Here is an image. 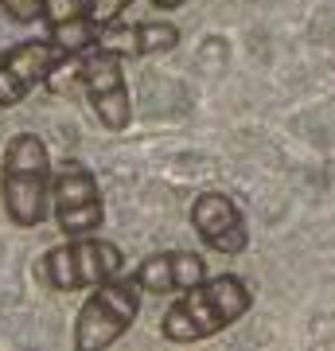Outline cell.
Returning a JSON list of instances; mask_svg holds the SVG:
<instances>
[{
  "label": "cell",
  "mask_w": 335,
  "mask_h": 351,
  "mask_svg": "<svg viewBox=\"0 0 335 351\" xmlns=\"http://www.w3.org/2000/svg\"><path fill=\"white\" fill-rule=\"evenodd\" d=\"M249 308H253V289L238 274H219L179 293V301L160 320V336L168 343H199L242 320Z\"/></svg>",
  "instance_id": "cell-1"
},
{
  "label": "cell",
  "mask_w": 335,
  "mask_h": 351,
  "mask_svg": "<svg viewBox=\"0 0 335 351\" xmlns=\"http://www.w3.org/2000/svg\"><path fill=\"white\" fill-rule=\"evenodd\" d=\"M0 203L8 223L36 230L51 215V156L36 133H16L0 160Z\"/></svg>",
  "instance_id": "cell-2"
},
{
  "label": "cell",
  "mask_w": 335,
  "mask_h": 351,
  "mask_svg": "<svg viewBox=\"0 0 335 351\" xmlns=\"http://www.w3.org/2000/svg\"><path fill=\"white\" fill-rule=\"evenodd\" d=\"M36 281L51 293H78V289H98L106 281L125 274V254L117 242L98 234H78L62 246H51L36 262Z\"/></svg>",
  "instance_id": "cell-3"
},
{
  "label": "cell",
  "mask_w": 335,
  "mask_h": 351,
  "mask_svg": "<svg viewBox=\"0 0 335 351\" xmlns=\"http://www.w3.org/2000/svg\"><path fill=\"white\" fill-rule=\"evenodd\" d=\"M140 293L137 277H113L106 285H98L86 297V304L78 308L75 320V348L78 351H106L110 343L133 328L140 313Z\"/></svg>",
  "instance_id": "cell-4"
},
{
  "label": "cell",
  "mask_w": 335,
  "mask_h": 351,
  "mask_svg": "<svg viewBox=\"0 0 335 351\" xmlns=\"http://www.w3.org/2000/svg\"><path fill=\"white\" fill-rule=\"evenodd\" d=\"M51 215L66 239L98 234V226L106 223V199H101L98 180L75 156L51 168Z\"/></svg>",
  "instance_id": "cell-5"
},
{
  "label": "cell",
  "mask_w": 335,
  "mask_h": 351,
  "mask_svg": "<svg viewBox=\"0 0 335 351\" xmlns=\"http://www.w3.org/2000/svg\"><path fill=\"white\" fill-rule=\"evenodd\" d=\"M78 82L86 86L90 110L98 113L101 125L110 133H125L133 121V98H129V82H125V51L110 47V43L82 51Z\"/></svg>",
  "instance_id": "cell-6"
},
{
  "label": "cell",
  "mask_w": 335,
  "mask_h": 351,
  "mask_svg": "<svg viewBox=\"0 0 335 351\" xmlns=\"http://www.w3.org/2000/svg\"><path fill=\"white\" fill-rule=\"evenodd\" d=\"M66 59V51L55 47L51 39H27L16 43L12 51L0 55V110H12L47 82V75Z\"/></svg>",
  "instance_id": "cell-7"
},
{
  "label": "cell",
  "mask_w": 335,
  "mask_h": 351,
  "mask_svg": "<svg viewBox=\"0 0 335 351\" xmlns=\"http://www.w3.org/2000/svg\"><path fill=\"white\" fill-rule=\"evenodd\" d=\"M191 226L214 254H246L249 246L246 219L238 211V203L223 191H203L191 203Z\"/></svg>",
  "instance_id": "cell-8"
},
{
  "label": "cell",
  "mask_w": 335,
  "mask_h": 351,
  "mask_svg": "<svg viewBox=\"0 0 335 351\" xmlns=\"http://www.w3.org/2000/svg\"><path fill=\"white\" fill-rule=\"evenodd\" d=\"M137 285L145 293H187L195 289L199 281H207V262L199 254H187V250H164V254H152L137 265Z\"/></svg>",
  "instance_id": "cell-9"
},
{
  "label": "cell",
  "mask_w": 335,
  "mask_h": 351,
  "mask_svg": "<svg viewBox=\"0 0 335 351\" xmlns=\"http://www.w3.org/2000/svg\"><path fill=\"white\" fill-rule=\"evenodd\" d=\"M175 43H179V27L175 24H168V20H140V24L117 32V43H110V47L125 51V55L152 59V55L175 51Z\"/></svg>",
  "instance_id": "cell-10"
},
{
  "label": "cell",
  "mask_w": 335,
  "mask_h": 351,
  "mask_svg": "<svg viewBox=\"0 0 335 351\" xmlns=\"http://www.w3.org/2000/svg\"><path fill=\"white\" fill-rule=\"evenodd\" d=\"M101 36H106V27H101L90 12L71 16V20H62V24H51L47 27V39L55 43V47H62L66 55H78V51L98 47Z\"/></svg>",
  "instance_id": "cell-11"
},
{
  "label": "cell",
  "mask_w": 335,
  "mask_h": 351,
  "mask_svg": "<svg viewBox=\"0 0 335 351\" xmlns=\"http://www.w3.org/2000/svg\"><path fill=\"white\" fill-rule=\"evenodd\" d=\"M0 8L16 24H36V20H43V0H0Z\"/></svg>",
  "instance_id": "cell-12"
},
{
  "label": "cell",
  "mask_w": 335,
  "mask_h": 351,
  "mask_svg": "<svg viewBox=\"0 0 335 351\" xmlns=\"http://www.w3.org/2000/svg\"><path fill=\"white\" fill-rule=\"evenodd\" d=\"M133 0H86V12L98 20L101 27H113L117 20H121V12L129 8Z\"/></svg>",
  "instance_id": "cell-13"
},
{
  "label": "cell",
  "mask_w": 335,
  "mask_h": 351,
  "mask_svg": "<svg viewBox=\"0 0 335 351\" xmlns=\"http://www.w3.org/2000/svg\"><path fill=\"white\" fill-rule=\"evenodd\" d=\"M86 12V0H43V20L51 24H62L71 16H82Z\"/></svg>",
  "instance_id": "cell-14"
},
{
  "label": "cell",
  "mask_w": 335,
  "mask_h": 351,
  "mask_svg": "<svg viewBox=\"0 0 335 351\" xmlns=\"http://www.w3.org/2000/svg\"><path fill=\"white\" fill-rule=\"evenodd\" d=\"M187 0H152V8H160V12H175V8H184Z\"/></svg>",
  "instance_id": "cell-15"
}]
</instances>
